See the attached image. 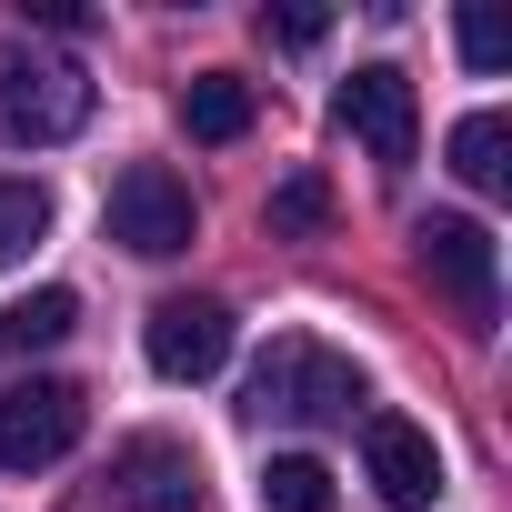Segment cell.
<instances>
[{"mask_svg":"<svg viewBox=\"0 0 512 512\" xmlns=\"http://www.w3.org/2000/svg\"><path fill=\"white\" fill-rule=\"evenodd\" d=\"M241 412H251V422H352V412H362V372H352L332 342L282 332L262 362H251Z\"/></svg>","mask_w":512,"mask_h":512,"instance_id":"obj_1","label":"cell"},{"mask_svg":"<svg viewBox=\"0 0 512 512\" xmlns=\"http://www.w3.org/2000/svg\"><path fill=\"white\" fill-rule=\"evenodd\" d=\"M91 121V71L51 51H0V151H51Z\"/></svg>","mask_w":512,"mask_h":512,"instance_id":"obj_2","label":"cell"},{"mask_svg":"<svg viewBox=\"0 0 512 512\" xmlns=\"http://www.w3.org/2000/svg\"><path fill=\"white\" fill-rule=\"evenodd\" d=\"M412 251H422V282L452 302V322H462V332H492V322H502V251H492V231H482V221L432 211V221L412 231Z\"/></svg>","mask_w":512,"mask_h":512,"instance_id":"obj_3","label":"cell"},{"mask_svg":"<svg viewBox=\"0 0 512 512\" xmlns=\"http://www.w3.org/2000/svg\"><path fill=\"white\" fill-rule=\"evenodd\" d=\"M111 241L121 251H141V262H171V251H191L201 241V201H191V181L181 171H161V161H131L121 181H111Z\"/></svg>","mask_w":512,"mask_h":512,"instance_id":"obj_4","label":"cell"},{"mask_svg":"<svg viewBox=\"0 0 512 512\" xmlns=\"http://www.w3.org/2000/svg\"><path fill=\"white\" fill-rule=\"evenodd\" d=\"M91 402L71 382H11L0 392V472H51L71 442H81Z\"/></svg>","mask_w":512,"mask_h":512,"instance_id":"obj_5","label":"cell"},{"mask_svg":"<svg viewBox=\"0 0 512 512\" xmlns=\"http://www.w3.org/2000/svg\"><path fill=\"white\" fill-rule=\"evenodd\" d=\"M141 352H151V372H161V382H211V372L231 362V302H211V292L161 302V312H151V332H141Z\"/></svg>","mask_w":512,"mask_h":512,"instance_id":"obj_6","label":"cell"},{"mask_svg":"<svg viewBox=\"0 0 512 512\" xmlns=\"http://www.w3.org/2000/svg\"><path fill=\"white\" fill-rule=\"evenodd\" d=\"M342 131L382 161V171H402L412 161V141H422V111H412V81L392 71V61H372V71H352L342 81Z\"/></svg>","mask_w":512,"mask_h":512,"instance_id":"obj_7","label":"cell"},{"mask_svg":"<svg viewBox=\"0 0 512 512\" xmlns=\"http://www.w3.org/2000/svg\"><path fill=\"white\" fill-rule=\"evenodd\" d=\"M362 472H372V492H382L392 512H422V502L442 492V442H432L422 422H402V412H372V422H362Z\"/></svg>","mask_w":512,"mask_h":512,"instance_id":"obj_8","label":"cell"},{"mask_svg":"<svg viewBox=\"0 0 512 512\" xmlns=\"http://www.w3.org/2000/svg\"><path fill=\"white\" fill-rule=\"evenodd\" d=\"M111 492L131 512H201V452L171 442V432H131L111 452Z\"/></svg>","mask_w":512,"mask_h":512,"instance_id":"obj_9","label":"cell"},{"mask_svg":"<svg viewBox=\"0 0 512 512\" xmlns=\"http://www.w3.org/2000/svg\"><path fill=\"white\" fill-rule=\"evenodd\" d=\"M181 131H191V141H241V131H251V81H241V71H201V81L181 91Z\"/></svg>","mask_w":512,"mask_h":512,"instance_id":"obj_10","label":"cell"},{"mask_svg":"<svg viewBox=\"0 0 512 512\" xmlns=\"http://www.w3.org/2000/svg\"><path fill=\"white\" fill-rule=\"evenodd\" d=\"M71 322H81V302H71V292H31V302H11V312H0V362L71 342Z\"/></svg>","mask_w":512,"mask_h":512,"instance_id":"obj_11","label":"cell"},{"mask_svg":"<svg viewBox=\"0 0 512 512\" xmlns=\"http://www.w3.org/2000/svg\"><path fill=\"white\" fill-rule=\"evenodd\" d=\"M512 131H502V111H472V121H452V171L472 181V191H502L512 181Z\"/></svg>","mask_w":512,"mask_h":512,"instance_id":"obj_12","label":"cell"},{"mask_svg":"<svg viewBox=\"0 0 512 512\" xmlns=\"http://www.w3.org/2000/svg\"><path fill=\"white\" fill-rule=\"evenodd\" d=\"M41 231H51V191H41V181H0V272L31 262Z\"/></svg>","mask_w":512,"mask_h":512,"instance_id":"obj_13","label":"cell"},{"mask_svg":"<svg viewBox=\"0 0 512 512\" xmlns=\"http://www.w3.org/2000/svg\"><path fill=\"white\" fill-rule=\"evenodd\" d=\"M262 512H332V472L312 452H272L262 472Z\"/></svg>","mask_w":512,"mask_h":512,"instance_id":"obj_14","label":"cell"},{"mask_svg":"<svg viewBox=\"0 0 512 512\" xmlns=\"http://www.w3.org/2000/svg\"><path fill=\"white\" fill-rule=\"evenodd\" d=\"M322 221H332V191H322V181H312V171H302V181H282V191H272V231H322Z\"/></svg>","mask_w":512,"mask_h":512,"instance_id":"obj_15","label":"cell"},{"mask_svg":"<svg viewBox=\"0 0 512 512\" xmlns=\"http://www.w3.org/2000/svg\"><path fill=\"white\" fill-rule=\"evenodd\" d=\"M452 41H462V61H472V71H502V51H512V31H502L492 11H462V21H452Z\"/></svg>","mask_w":512,"mask_h":512,"instance_id":"obj_16","label":"cell"},{"mask_svg":"<svg viewBox=\"0 0 512 512\" xmlns=\"http://www.w3.org/2000/svg\"><path fill=\"white\" fill-rule=\"evenodd\" d=\"M262 31H272L282 51H312V41L332 31V11H262Z\"/></svg>","mask_w":512,"mask_h":512,"instance_id":"obj_17","label":"cell"}]
</instances>
